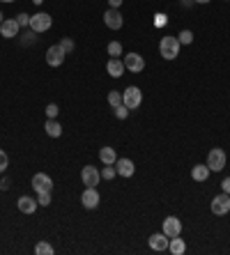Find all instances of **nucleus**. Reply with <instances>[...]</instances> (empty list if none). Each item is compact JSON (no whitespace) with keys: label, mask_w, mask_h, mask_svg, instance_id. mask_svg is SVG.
I'll return each mask as SVG.
<instances>
[{"label":"nucleus","mask_w":230,"mask_h":255,"mask_svg":"<svg viewBox=\"0 0 230 255\" xmlns=\"http://www.w3.org/2000/svg\"><path fill=\"white\" fill-rule=\"evenodd\" d=\"M51 25H53V16L46 14V12H37V14L30 16V30H35L37 35L51 30Z\"/></svg>","instance_id":"nucleus-3"},{"label":"nucleus","mask_w":230,"mask_h":255,"mask_svg":"<svg viewBox=\"0 0 230 255\" xmlns=\"http://www.w3.org/2000/svg\"><path fill=\"white\" fill-rule=\"evenodd\" d=\"M32 2H35V5H42V2H44V0H32Z\"/></svg>","instance_id":"nucleus-39"},{"label":"nucleus","mask_w":230,"mask_h":255,"mask_svg":"<svg viewBox=\"0 0 230 255\" xmlns=\"http://www.w3.org/2000/svg\"><path fill=\"white\" fill-rule=\"evenodd\" d=\"M44 129H46V134L51 136V138H60L62 136V127H60V122L58 120H46Z\"/></svg>","instance_id":"nucleus-21"},{"label":"nucleus","mask_w":230,"mask_h":255,"mask_svg":"<svg viewBox=\"0 0 230 255\" xmlns=\"http://www.w3.org/2000/svg\"><path fill=\"white\" fill-rule=\"evenodd\" d=\"M9 186H12V182H9L7 177H5V180H0V188H2V191H7Z\"/></svg>","instance_id":"nucleus-35"},{"label":"nucleus","mask_w":230,"mask_h":255,"mask_svg":"<svg viewBox=\"0 0 230 255\" xmlns=\"http://www.w3.org/2000/svg\"><path fill=\"white\" fill-rule=\"evenodd\" d=\"M180 42H177V37H170V35H166V37H161L159 42V55L163 58V60H175L177 55H180Z\"/></svg>","instance_id":"nucleus-1"},{"label":"nucleus","mask_w":230,"mask_h":255,"mask_svg":"<svg viewBox=\"0 0 230 255\" xmlns=\"http://www.w3.org/2000/svg\"><path fill=\"white\" fill-rule=\"evenodd\" d=\"M108 104L113 106V108H115V106L122 104V92H115V90L108 92Z\"/></svg>","instance_id":"nucleus-26"},{"label":"nucleus","mask_w":230,"mask_h":255,"mask_svg":"<svg viewBox=\"0 0 230 255\" xmlns=\"http://www.w3.org/2000/svg\"><path fill=\"white\" fill-rule=\"evenodd\" d=\"M30 186L35 188L37 193H42V191H53V180L46 173H37V175H32Z\"/></svg>","instance_id":"nucleus-11"},{"label":"nucleus","mask_w":230,"mask_h":255,"mask_svg":"<svg viewBox=\"0 0 230 255\" xmlns=\"http://www.w3.org/2000/svg\"><path fill=\"white\" fill-rule=\"evenodd\" d=\"M226 161H228V157H226V150H221V147H212L207 152V168L212 173H221L226 168Z\"/></svg>","instance_id":"nucleus-2"},{"label":"nucleus","mask_w":230,"mask_h":255,"mask_svg":"<svg viewBox=\"0 0 230 255\" xmlns=\"http://www.w3.org/2000/svg\"><path fill=\"white\" fill-rule=\"evenodd\" d=\"M81 180H83L85 186H97L101 182V173L94 165H85L83 170H81Z\"/></svg>","instance_id":"nucleus-12"},{"label":"nucleus","mask_w":230,"mask_h":255,"mask_svg":"<svg viewBox=\"0 0 230 255\" xmlns=\"http://www.w3.org/2000/svg\"><path fill=\"white\" fill-rule=\"evenodd\" d=\"M104 23H106V28H111V30H120L124 25V16L120 14V9L108 7L104 12Z\"/></svg>","instance_id":"nucleus-6"},{"label":"nucleus","mask_w":230,"mask_h":255,"mask_svg":"<svg viewBox=\"0 0 230 255\" xmlns=\"http://www.w3.org/2000/svg\"><path fill=\"white\" fill-rule=\"evenodd\" d=\"M113 113H115V117H117V120H127V117H129V108H127V106H124V104L115 106V108H113Z\"/></svg>","instance_id":"nucleus-25"},{"label":"nucleus","mask_w":230,"mask_h":255,"mask_svg":"<svg viewBox=\"0 0 230 255\" xmlns=\"http://www.w3.org/2000/svg\"><path fill=\"white\" fill-rule=\"evenodd\" d=\"M16 21H19V25H21V28H25V25H30V16L25 14V12H21V14L16 16Z\"/></svg>","instance_id":"nucleus-32"},{"label":"nucleus","mask_w":230,"mask_h":255,"mask_svg":"<svg viewBox=\"0 0 230 255\" xmlns=\"http://www.w3.org/2000/svg\"><path fill=\"white\" fill-rule=\"evenodd\" d=\"M65 58H67V53H65V48H62L60 44L48 46V51H46V65H51V67H60L62 62H65Z\"/></svg>","instance_id":"nucleus-7"},{"label":"nucleus","mask_w":230,"mask_h":255,"mask_svg":"<svg viewBox=\"0 0 230 255\" xmlns=\"http://www.w3.org/2000/svg\"><path fill=\"white\" fill-rule=\"evenodd\" d=\"M9 165V157L5 154V150H0V173H5Z\"/></svg>","instance_id":"nucleus-30"},{"label":"nucleus","mask_w":230,"mask_h":255,"mask_svg":"<svg viewBox=\"0 0 230 255\" xmlns=\"http://www.w3.org/2000/svg\"><path fill=\"white\" fill-rule=\"evenodd\" d=\"M99 173H101V180H113L117 175L115 173V165H104V170H99Z\"/></svg>","instance_id":"nucleus-28"},{"label":"nucleus","mask_w":230,"mask_h":255,"mask_svg":"<svg viewBox=\"0 0 230 255\" xmlns=\"http://www.w3.org/2000/svg\"><path fill=\"white\" fill-rule=\"evenodd\" d=\"M108 55H111V58H120V55H122V44H120V42H111V44H108Z\"/></svg>","instance_id":"nucleus-23"},{"label":"nucleus","mask_w":230,"mask_h":255,"mask_svg":"<svg viewBox=\"0 0 230 255\" xmlns=\"http://www.w3.org/2000/svg\"><path fill=\"white\" fill-rule=\"evenodd\" d=\"M60 46H62V48H65V53H71V51H74V42H71V39H69V37L60 39Z\"/></svg>","instance_id":"nucleus-31"},{"label":"nucleus","mask_w":230,"mask_h":255,"mask_svg":"<svg viewBox=\"0 0 230 255\" xmlns=\"http://www.w3.org/2000/svg\"><path fill=\"white\" fill-rule=\"evenodd\" d=\"M168 251H170L173 255H184V251H186V241L180 239V234H177V237H170Z\"/></svg>","instance_id":"nucleus-20"},{"label":"nucleus","mask_w":230,"mask_h":255,"mask_svg":"<svg viewBox=\"0 0 230 255\" xmlns=\"http://www.w3.org/2000/svg\"><path fill=\"white\" fill-rule=\"evenodd\" d=\"M99 191L97 186H85V191L81 193V203H83L85 209H97L99 207Z\"/></svg>","instance_id":"nucleus-8"},{"label":"nucleus","mask_w":230,"mask_h":255,"mask_svg":"<svg viewBox=\"0 0 230 255\" xmlns=\"http://www.w3.org/2000/svg\"><path fill=\"white\" fill-rule=\"evenodd\" d=\"M124 67H127V71H131V74H140L143 69H145V60H143V55L140 53H129V55H124Z\"/></svg>","instance_id":"nucleus-9"},{"label":"nucleus","mask_w":230,"mask_h":255,"mask_svg":"<svg viewBox=\"0 0 230 255\" xmlns=\"http://www.w3.org/2000/svg\"><path fill=\"white\" fill-rule=\"evenodd\" d=\"M99 161L104 165H115V161H117V154H115L113 147H101V150H99Z\"/></svg>","instance_id":"nucleus-19"},{"label":"nucleus","mask_w":230,"mask_h":255,"mask_svg":"<svg viewBox=\"0 0 230 255\" xmlns=\"http://www.w3.org/2000/svg\"><path fill=\"white\" fill-rule=\"evenodd\" d=\"M177 42H180V44H191V42H193V32L191 30H182L180 35H177Z\"/></svg>","instance_id":"nucleus-27"},{"label":"nucleus","mask_w":230,"mask_h":255,"mask_svg":"<svg viewBox=\"0 0 230 255\" xmlns=\"http://www.w3.org/2000/svg\"><path fill=\"white\" fill-rule=\"evenodd\" d=\"M2 21H5V14H2V12H0V25H2Z\"/></svg>","instance_id":"nucleus-38"},{"label":"nucleus","mask_w":230,"mask_h":255,"mask_svg":"<svg viewBox=\"0 0 230 255\" xmlns=\"http://www.w3.org/2000/svg\"><path fill=\"white\" fill-rule=\"evenodd\" d=\"M124 0H108V7H115V9H120V5H122Z\"/></svg>","instance_id":"nucleus-34"},{"label":"nucleus","mask_w":230,"mask_h":255,"mask_svg":"<svg viewBox=\"0 0 230 255\" xmlns=\"http://www.w3.org/2000/svg\"><path fill=\"white\" fill-rule=\"evenodd\" d=\"M46 115H48V120H55V117L60 115V108H58V104H48V106H46Z\"/></svg>","instance_id":"nucleus-29"},{"label":"nucleus","mask_w":230,"mask_h":255,"mask_svg":"<svg viewBox=\"0 0 230 255\" xmlns=\"http://www.w3.org/2000/svg\"><path fill=\"white\" fill-rule=\"evenodd\" d=\"M193 0H182V7H191Z\"/></svg>","instance_id":"nucleus-36"},{"label":"nucleus","mask_w":230,"mask_h":255,"mask_svg":"<svg viewBox=\"0 0 230 255\" xmlns=\"http://www.w3.org/2000/svg\"><path fill=\"white\" fill-rule=\"evenodd\" d=\"M122 104L127 106L129 111H136L138 106L143 104V92H140V88H136V85H129V88L122 92Z\"/></svg>","instance_id":"nucleus-4"},{"label":"nucleus","mask_w":230,"mask_h":255,"mask_svg":"<svg viewBox=\"0 0 230 255\" xmlns=\"http://www.w3.org/2000/svg\"><path fill=\"white\" fill-rule=\"evenodd\" d=\"M209 168H207V163H198V165H193L191 168V180L193 182H207L209 180Z\"/></svg>","instance_id":"nucleus-18"},{"label":"nucleus","mask_w":230,"mask_h":255,"mask_svg":"<svg viewBox=\"0 0 230 255\" xmlns=\"http://www.w3.org/2000/svg\"><path fill=\"white\" fill-rule=\"evenodd\" d=\"M115 173L120 175V177H134V173H136V165H134V161L131 159H117L115 161Z\"/></svg>","instance_id":"nucleus-14"},{"label":"nucleus","mask_w":230,"mask_h":255,"mask_svg":"<svg viewBox=\"0 0 230 255\" xmlns=\"http://www.w3.org/2000/svg\"><path fill=\"white\" fill-rule=\"evenodd\" d=\"M16 207H19V211H23V214H35L39 207L37 198H30V195H21L19 198V203H16Z\"/></svg>","instance_id":"nucleus-15"},{"label":"nucleus","mask_w":230,"mask_h":255,"mask_svg":"<svg viewBox=\"0 0 230 255\" xmlns=\"http://www.w3.org/2000/svg\"><path fill=\"white\" fill-rule=\"evenodd\" d=\"M0 2H16V0H0Z\"/></svg>","instance_id":"nucleus-40"},{"label":"nucleus","mask_w":230,"mask_h":255,"mask_svg":"<svg viewBox=\"0 0 230 255\" xmlns=\"http://www.w3.org/2000/svg\"><path fill=\"white\" fill-rule=\"evenodd\" d=\"M106 71H108V76H113V78H120V76H124L127 67H124L122 58H111V60L106 62Z\"/></svg>","instance_id":"nucleus-17"},{"label":"nucleus","mask_w":230,"mask_h":255,"mask_svg":"<svg viewBox=\"0 0 230 255\" xmlns=\"http://www.w3.org/2000/svg\"><path fill=\"white\" fill-rule=\"evenodd\" d=\"M19 30H21V25H19V21H16V19H5V21H2V25H0V35H2L5 39L19 37Z\"/></svg>","instance_id":"nucleus-13"},{"label":"nucleus","mask_w":230,"mask_h":255,"mask_svg":"<svg viewBox=\"0 0 230 255\" xmlns=\"http://www.w3.org/2000/svg\"><path fill=\"white\" fill-rule=\"evenodd\" d=\"M168 244H170V237H166L163 232H154L152 237H150V248H152V251L163 253V251H168Z\"/></svg>","instance_id":"nucleus-16"},{"label":"nucleus","mask_w":230,"mask_h":255,"mask_svg":"<svg viewBox=\"0 0 230 255\" xmlns=\"http://www.w3.org/2000/svg\"><path fill=\"white\" fill-rule=\"evenodd\" d=\"M221 188H223V193L230 195V177H226V180L221 182Z\"/></svg>","instance_id":"nucleus-33"},{"label":"nucleus","mask_w":230,"mask_h":255,"mask_svg":"<svg viewBox=\"0 0 230 255\" xmlns=\"http://www.w3.org/2000/svg\"><path fill=\"white\" fill-rule=\"evenodd\" d=\"M193 2H196V5H207L209 0H193Z\"/></svg>","instance_id":"nucleus-37"},{"label":"nucleus","mask_w":230,"mask_h":255,"mask_svg":"<svg viewBox=\"0 0 230 255\" xmlns=\"http://www.w3.org/2000/svg\"><path fill=\"white\" fill-rule=\"evenodd\" d=\"M161 232L166 234V237H177V234H182V221L177 216H168L163 218V225H161Z\"/></svg>","instance_id":"nucleus-10"},{"label":"nucleus","mask_w":230,"mask_h":255,"mask_svg":"<svg viewBox=\"0 0 230 255\" xmlns=\"http://www.w3.org/2000/svg\"><path fill=\"white\" fill-rule=\"evenodd\" d=\"M35 253L37 255H53L55 251H53V246H51L48 241H39L37 246H35Z\"/></svg>","instance_id":"nucleus-22"},{"label":"nucleus","mask_w":230,"mask_h":255,"mask_svg":"<svg viewBox=\"0 0 230 255\" xmlns=\"http://www.w3.org/2000/svg\"><path fill=\"white\" fill-rule=\"evenodd\" d=\"M37 203H39V207H48V205L53 203V200H51V191H42V193H37Z\"/></svg>","instance_id":"nucleus-24"},{"label":"nucleus","mask_w":230,"mask_h":255,"mask_svg":"<svg viewBox=\"0 0 230 255\" xmlns=\"http://www.w3.org/2000/svg\"><path fill=\"white\" fill-rule=\"evenodd\" d=\"M209 209H212V214H216V216H226L230 211V195L228 193L214 195L212 203H209Z\"/></svg>","instance_id":"nucleus-5"}]
</instances>
